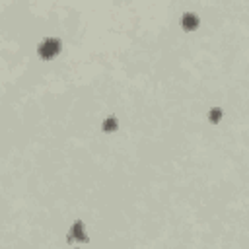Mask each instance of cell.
<instances>
[{"mask_svg":"<svg viewBox=\"0 0 249 249\" xmlns=\"http://www.w3.org/2000/svg\"><path fill=\"white\" fill-rule=\"evenodd\" d=\"M183 26H185V27H193V26H197V20H195V18H187V16H185Z\"/></svg>","mask_w":249,"mask_h":249,"instance_id":"7a4b0ae2","label":"cell"},{"mask_svg":"<svg viewBox=\"0 0 249 249\" xmlns=\"http://www.w3.org/2000/svg\"><path fill=\"white\" fill-rule=\"evenodd\" d=\"M117 127V121L115 119H107V121H105V130H113Z\"/></svg>","mask_w":249,"mask_h":249,"instance_id":"3957f363","label":"cell"},{"mask_svg":"<svg viewBox=\"0 0 249 249\" xmlns=\"http://www.w3.org/2000/svg\"><path fill=\"white\" fill-rule=\"evenodd\" d=\"M55 53H59V43L57 41H47V43H43V47H41V55L43 57H53Z\"/></svg>","mask_w":249,"mask_h":249,"instance_id":"6da1fadb","label":"cell"},{"mask_svg":"<svg viewBox=\"0 0 249 249\" xmlns=\"http://www.w3.org/2000/svg\"><path fill=\"white\" fill-rule=\"evenodd\" d=\"M220 115H222L220 111H218V109H214V111H212V121H216V119L220 121Z\"/></svg>","mask_w":249,"mask_h":249,"instance_id":"277c9868","label":"cell"}]
</instances>
